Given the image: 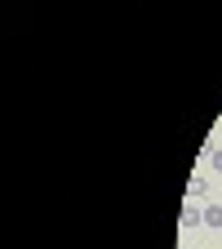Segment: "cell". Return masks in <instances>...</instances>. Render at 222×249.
I'll return each mask as SVG.
<instances>
[{
    "instance_id": "7a4b0ae2",
    "label": "cell",
    "mask_w": 222,
    "mask_h": 249,
    "mask_svg": "<svg viewBox=\"0 0 222 249\" xmlns=\"http://www.w3.org/2000/svg\"><path fill=\"white\" fill-rule=\"evenodd\" d=\"M205 196H209V178L191 174V178H187V200H205Z\"/></svg>"
},
{
    "instance_id": "6da1fadb",
    "label": "cell",
    "mask_w": 222,
    "mask_h": 249,
    "mask_svg": "<svg viewBox=\"0 0 222 249\" xmlns=\"http://www.w3.org/2000/svg\"><path fill=\"white\" fill-rule=\"evenodd\" d=\"M178 223H182V231H196V227H205V209H200L196 200H187V205H182V213H178Z\"/></svg>"
},
{
    "instance_id": "3957f363",
    "label": "cell",
    "mask_w": 222,
    "mask_h": 249,
    "mask_svg": "<svg viewBox=\"0 0 222 249\" xmlns=\"http://www.w3.org/2000/svg\"><path fill=\"white\" fill-rule=\"evenodd\" d=\"M205 227L222 231V205H205Z\"/></svg>"
},
{
    "instance_id": "277c9868",
    "label": "cell",
    "mask_w": 222,
    "mask_h": 249,
    "mask_svg": "<svg viewBox=\"0 0 222 249\" xmlns=\"http://www.w3.org/2000/svg\"><path fill=\"white\" fill-rule=\"evenodd\" d=\"M209 160H213V169L222 174V147H213V151H209Z\"/></svg>"
}]
</instances>
